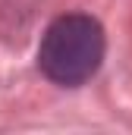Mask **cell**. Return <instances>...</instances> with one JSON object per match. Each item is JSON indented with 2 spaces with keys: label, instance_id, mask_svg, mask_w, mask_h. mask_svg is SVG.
Segmentation results:
<instances>
[{
  "label": "cell",
  "instance_id": "6da1fadb",
  "mask_svg": "<svg viewBox=\"0 0 132 135\" xmlns=\"http://www.w3.org/2000/svg\"><path fill=\"white\" fill-rule=\"evenodd\" d=\"M104 54H107V38L98 19L85 13H66L57 16L41 35L38 66L54 85L76 88L98 75Z\"/></svg>",
  "mask_w": 132,
  "mask_h": 135
}]
</instances>
